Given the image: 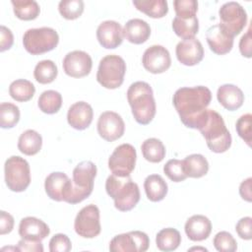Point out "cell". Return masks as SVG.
<instances>
[{"label":"cell","instance_id":"1","mask_svg":"<svg viewBox=\"0 0 252 252\" xmlns=\"http://www.w3.org/2000/svg\"><path fill=\"white\" fill-rule=\"evenodd\" d=\"M212 93L205 86L183 87L178 89L172 97L175 110L181 122L188 128L200 129L204 124Z\"/></svg>","mask_w":252,"mask_h":252},{"label":"cell","instance_id":"2","mask_svg":"<svg viewBox=\"0 0 252 252\" xmlns=\"http://www.w3.org/2000/svg\"><path fill=\"white\" fill-rule=\"evenodd\" d=\"M96 166L91 160L81 161L73 169V179H69L63 191V201L78 204L87 199L93 192Z\"/></svg>","mask_w":252,"mask_h":252},{"label":"cell","instance_id":"3","mask_svg":"<svg viewBox=\"0 0 252 252\" xmlns=\"http://www.w3.org/2000/svg\"><path fill=\"white\" fill-rule=\"evenodd\" d=\"M127 99L132 109V114L139 124H149L156 115V101L152 87L143 81L130 85L127 91Z\"/></svg>","mask_w":252,"mask_h":252},{"label":"cell","instance_id":"4","mask_svg":"<svg viewBox=\"0 0 252 252\" xmlns=\"http://www.w3.org/2000/svg\"><path fill=\"white\" fill-rule=\"evenodd\" d=\"M105 190L114 201V206L121 212L131 211L140 201V190L130 175L117 176L111 174L105 182Z\"/></svg>","mask_w":252,"mask_h":252},{"label":"cell","instance_id":"5","mask_svg":"<svg viewBox=\"0 0 252 252\" xmlns=\"http://www.w3.org/2000/svg\"><path fill=\"white\" fill-rule=\"evenodd\" d=\"M199 131L205 138L208 148L214 153H224L231 146V135L221 115L214 109H208L206 120Z\"/></svg>","mask_w":252,"mask_h":252},{"label":"cell","instance_id":"6","mask_svg":"<svg viewBox=\"0 0 252 252\" xmlns=\"http://www.w3.org/2000/svg\"><path fill=\"white\" fill-rule=\"evenodd\" d=\"M126 73V63L124 59L115 54L104 56L98 64L96 80L105 89H117L123 81Z\"/></svg>","mask_w":252,"mask_h":252},{"label":"cell","instance_id":"7","mask_svg":"<svg viewBox=\"0 0 252 252\" xmlns=\"http://www.w3.org/2000/svg\"><path fill=\"white\" fill-rule=\"evenodd\" d=\"M59 42L57 32L48 27L29 29L23 36L25 49L32 54L38 55L53 50Z\"/></svg>","mask_w":252,"mask_h":252},{"label":"cell","instance_id":"8","mask_svg":"<svg viewBox=\"0 0 252 252\" xmlns=\"http://www.w3.org/2000/svg\"><path fill=\"white\" fill-rule=\"evenodd\" d=\"M5 182L8 188L13 192L25 191L31 183V169L29 162L19 157L12 156L8 158L4 164Z\"/></svg>","mask_w":252,"mask_h":252},{"label":"cell","instance_id":"9","mask_svg":"<svg viewBox=\"0 0 252 252\" xmlns=\"http://www.w3.org/2000/svg\"><path fill=\"white\" fill-rule=\"evenodd\" d=\"M220 25L233 37L239 34L247 23V13L237 2L229 1L222 4L219 10Z\"/></svg>","mask_w":252,"mask_h":252},{"label":"cell","instance_id":"10","mask_svg":"<svg viewBox=\"0 0 252 252\" xmlns=\"http://www.w3.org/2000/svg\"><path fill=\"white\" fill-rule=\"evenodd\" d=\"M137 153L131 144H122L115 148L108 158V168L117 176H129L135 168Z\"/></svg>","mask_w":252,"mask_h":252},{"label":"cell","instance_id":"11","mask_svg":"<svg viewBox=\"0 0 252 252\" xmlns=\"http://www.w3.org/2000/svg\"><path fill=\"white\" fill-rule=\"evenodd\" d=\"M74 228L76 233L84 238L97 236L101 230L98 208L94 204L82 208L76 216Z\"/></svg>","mask_w":252,"mask_h":252},{"label":"cell","instance_id":"12","mask_svg":"<svg viewBox=\"0 0 252 252\" xmlns=\"http://www.w3.org/2000/svg\"><path fill=\"white\" fill-rule=\"evenodd\" d=\"M149 245V236L143 231L134 230L114 236L109 243V250L111 252H145Z\"/></svg>","mask_w":252,"mask_h":252},{"label":"cell","instance_id":"13","mask_svg":"<svg viewBox=\"0 0 252 252\" xmlns=\"http://www.w3.org/2000/svg\"><path fill=\"white\" fill-rule=\"evenodd\" d=\"M124 131L125 123L118 113L114 111H104L99 115L97 120V132L103 140L113 142L121 138Z\"/></svg>","mask_w":252,"mask_h":252},{"label":"cell","instance_id":"14","mask_svg":"<svg viewBox=\"0 0 252 252\" xmlns=\"http://www.w3.org/2000/svg\"><path fill=\"white\" fill-rule=\"evenodd\" d=\"M144 68L153 74L165 72L171 64V58L168 50L162 45H152L148 47L142 58Z\"/></svg>","mask_w":252,"mask_h":252},{"label":"cell","instance_id":"15","mask_svg":"<svg viewBox=\"0 0 252 252\" xmlns=\"http://www.w3.org/2000/svg\"><path fill=\"white\" fill-rule=\"evenodd\" d=\"M93 67L92 57L85 51L74 50L63 59L64 72L73 78H82L90 74Z\"/></svg>","mask_w":252,"mask_h":252},{"label":"cell","instance_id":"16","mask_svg":"<svg viewBox=\"0 0 252 252\" xmlns=\"http://www.w3.org/2000/svg\"><path fill=\"white\" fill-rule=\"evenodd\" d=\"M178 61L186 66H194L200 63L204 57V48L196 37L179 41L175 48Z\"/></svg>","mask_w":252,"mask_h":252},{"label":"cell","instance_id":"17","mask_svg":"<svg viewBox=\"0 0 252 252\" xmlns=\"http://www.w3.org/2000/svg\"><path fill=\"white\" fill-rule=\"evenodd\" d=\"M123 29L115 21L107 20L100 23L96 29V38L99 44L106 49H114L123 41Z\"/></svg>","mask_w":252,"mask_h":252},{"label":"cell","instance_id":"18","mask_svg":"<svg viewBox=\"0 0 252 252\" xmlns=\"http://www.w3.org/2000/svg\"><path fill=\"white\" fill-rule=\"evenodd\" d=\"M233 38L220 24L211 26L206 32V39L210 49L218 55L226 54L232 49Z\"/></svg>","mask_w":252,"mask_h":252},{"label":"cell","instance_id":"19","mask_svg":"<svg viewBox=\"0 0 252 252\" xmlns=\"http://www.w3.org/2000/svg\"><path fill=\"white\" fill-rule=\"evenodd\" d=\"M94 117L92 106L86 101H77L72 104L67 112V121L76 130L88 128Z\"/></svg>","mask_w":252,"mask_h":252},{"label":"cell","instance_id":"20","mask_svg":"<svg viewBox=\"0 0 252 252\" xmlns=\"http://www.w3.org/2000/svg\"><path fill=\"white\" fill-rule=\"evenodd\" d=\"M50 229L41 220L34 217H26L19 224V234L22 238L31 240H42L48 236Z\"/></svg>","mask_w":252,"mask_h":252},{"label":"cell","instance_id":"21","mask_svg":"<svg viewBox=\"0 0 252 252\" xmlns=\"http://www.w3.org/2000/svg\"><path fill=\"white\" fill-rule=\"evenodd\" d=\"M184 229L190 240L203 241L211 234L212 223L207 217L203 215H194L187 220Z\"/></svg>","mask_w":252,"mask_h":252},{"label":"cell","instance_id":"22","mask_svg":"<svg viewBox=\"0 0 252 252\" xmlns=\"http://www.w3.org/2000/svg\"><path fill=\"white\" fill-rule=\"evenodd\" d=\"M217 98L225 109L230 111L238 109L244 102L243 92L232 84H224L219 87Z\"/></svg>","mask_w":252,"mask_h":252},{"label":"cell","instance_id":"23","mask_svg":"<svg viewBox=\"0 0 252 252\" xmlns=\"http://www.w3.org/2000/svg\"><path fill=\"white\" fill-rule=\"evenodd\" d=\"M123 35L131 43L142 44L151 35L150 25L142 19H131L124 25Z\"/></svg>","mask_w":252,"mask_h":252},{"label":"cell","instance_id":"24","mask_svg":"<svg viewBox=\"0 0 252 252\" xmlns=\"http://www.w3.org/2000/svg\"><path fill=\"white\" fill-rule=\"evenodd\" d=\"M69 177L61 171L51 172L44 181V189L47 196L57 202L63 201V191Z\"/></svg>","mask_w":252,"mask_h":252},{"label":"cell","instance_id":"25","mask_svg":"<svg viewBox=\"0 0 252 252\" xmlns=\"http://www.w3.org/2000/svg\"><path fill=\"white\" fill-rule=\"evenodd\" d=\"M144 188L148 199L152 202H159L167 194V184L158 174H151L144 181Z\"/></svg>","mask_w":252,"mask_h":252},{"label":"cell","instance_id":"26","mask_svg":"<svg viewBox=\"0 0 252 252\" xmlns=\"http://www.w3.org/2000/svg\"><path fill=\"white\" fill-rule=\"evenodd\" d=\"M184 171L187 177L200 178L208 173L209 162L207 158L200 154H193L187 156L183 159Z\"/></svg>","mask_w":252,"mask_h":252},{"label":"cell","instance_id":"27","mask_svg":"<svg viewBox=\"0 0 252 252\" xmlns=\"http://www.w3.org/2000/svg\"><path fill=\"white\" fill-rule=\"evenodd\" d=\"M42 146L41 136L34 130L29 129L21 134L18 141V149L27 156L36 155Z\"/></svg>","mask_w":252,"mask_h":252},{"label":"cell","instance_id":"28","mask_svg":"<svg viewBox=\"0 0 252 252\" xmlns=\"http://www.w3.org/2000/svg\"><path fill=\"white\" fill-rule=\"evenodd\" d=\"M181 243V235L179 231L173 227H166L159 230L156 236L157 247L160 251H173Z\"/></svg>","mask_w":252,"mask_h":252},{"label":"cell","instance_id":"29","mask_svg":"<svg viewBox=\"0 0 252 252\" xmlns=\"http://www.w3.org/2000/svg\"><path fill=\"white\" fill-rule=\"evenodd\" d=\"M133 5L151 18H162L168 12L166 0H134Z\"/></svg>","mask_w":252,"mask_h":252},{"label":"cell","instance_id":"30","mask_svg":"<svg viewBox=\"0 0 252 252\" xmlns=\"http://www.w3.org/2000/svg\"><path fill=\"white\" fill-rule=\"evenodd\" d=\"M143 157L150 162H160L165 157V147L162 142L157 138L145 140L141 146Z\"/></svg>","mask_w":252,"mask_h":252},{"label":"cell","instance_id":"31","mask_svg":"<svg viewBox=\"0 0 252 252\" xmlns=\"http://www.w3.org/2000/svg\"><path fill=\"white\" fill-rule=\"evenodd\" d=\"M172 29L175 34L182 39L192 38L199 31V21L197 17L191 19H181L175 17L172 20Z\"/></svg>","mask_w":252,"mask_h":252},{"label":"cell","instance_id":"32","mask_svg":"<svg viewBox=\"0 0 252 252\" xmlns=\"http://www.w3.org/2000/svg\"><path fill=\"white\" fill-rule=\"evenodd\" d=\"M14 14L24 21H31L37 18L40 12L39 5L34 0H12Z\"/></svg>","mask_w":252,"mask_h":252},{"label":"cell","instance_id":"33","mask_svg":"<svg viewBox=\"0 0 252 252\" xmlns=\"http://www.w3.org/2000/svg\"><path fill=\"white\" fill-rule=\"evenodd\" d=\"M35 93V88L32 82L25 79H18L13 81L9 87V94L11 97L17 101H28Z\"/></svg>","mask_w":252,"mask_h":252},{"label":"cell","instance_id":"34","mask_svg":"<svg viewBox=\"0 0 252 252\" xmlns=\"http://www.w3.org/2000/svg\"><path fill=\"white\" fill-rule=\"evenodd\" d=\"M37 104L42 112L47 114H54L58 112L62 105V96L60 93L56 91L47 90L39 95Z\"/></svg>","mask_w":252,"mask_h":252},{"label":"cell","instance_id":"35","mask_svg":"<svg viewBox=\"0 0 252 252\" xmlns=\"http://www.w3.org/2000/svg\"><path fill=\"white\" fill-rule=\"evenodd\" d=\"M58 74L57 66L52 60L39 61L33 71V77L39 84H49L53 82Z\"/></svg>","mask_w":252,"mask_h":252},{"label":"cell","instance_id":"36","mask_svg":"<svg viewBox=\"0 0 252 252\" xmlns=\"http://www.w3.org/2000/svg\"><path fill=\"white\" fill-rule=\"evenodd\" d=\"M20 120L19 107L11 102L0 104V126L3 129L13 128Z\"/></svg>","mask_w":252,"mask_h":252},{"label":"cell","instance_id":"37","mask_svg":"<svg viewBox=\"0 0 252 252\" xmlns=\"http://www.w3.org/2000/svg\"><path fill=\"white\" fill-rule=\"evenodd\" d=\"M58 10L63 18L75 20L82 15L84 2L82 0H61L58 4Z\"/></svg>","mask_w":252,"mask_h":252},{"label":"cell","instance_id":"38","mask_svg":"<svg viewBox=\"0 0 252 252\" xmlns=\"http://www.w3.org/2000/svg\"><path fill=\"white\" fill-rule=\"evenodd\" d=\"M163 172L173 182H181L187 178L184 171L183 160L180 159H169L163 166Z\"/></svg>","mask_w":252,"mask_h":252},{"label":"cell","instance_id":"39","mask_svg":"<svg viewBox=\"0 0 252 252\" xmlns=\"http://www.w3.org/2000/svg\"><path fill=\"white\" fill-rule=\"evenodd\" d=\"M215 248L220 252H234L237 249V242L231 233L227 231L218 232L213 240Z\"/></svg>","mask_w":252,"mask_h":252},{"label":"cell","instance_id":"40","mask_svg":"<svg viewBox=\"0 0 252 252\" xmlns=\"http://www.w3.org/2000/svg\"><path fill=\"white\" fill-rule=\"evenodd\" d=\"M173 6L176 17L181 19H191L196 17L198 11V2L196 0H174Z\"/></svg>","mask_w":252,"mask_h":252},{"label":"cell","instance_id":"41","mask_svg":"<svg viewBox=\"0 0 252 252\" xmlns=\"http://www.w3.org/2000/svg\"><path fill=\"white\" fill-rule=\"evenodd\" d=\"M251 120L252 115L246 113L241 115L235 124L237 134L248 146L251 145Z\"/></svg>","mask_w":252,"mask_h":252},{"label":"cell","instance_id":"42","mask_svg":"<svg viewBox=\"0 0 252 252\" xmlns=\"http://www.w3.org/2000/svg\"><path fill=\"white\" fill-rule=\"evenodd\" d=\"M72 248V243L69 237L63 233L53 235L49 241L50 252H69Z\"/></svg>","mask_w":252,"mask_h":252},{"label":"cell","instance_id":"43","mask_svg":"<svg viewBox=\"0 0 252 252\" xmlns=\"http://www.w3.org/2000/svg\"><path fill=\"white\" fill-rule=\"evenodd\" d=\"M252 219L250 217H244L240 219L236 225L235 230L238 234V236L245 240H250L252 238Z\"/></svg>","mask_w":252,"mask_h":252},{"label":"cell","instance_id":"44","mask_svg":"<svg viewBox=\"0 0 252 252\" xmlns=\"http://www.w3.org/2000/svg\"><path fill=\"white\" fill-rule=\"evenodd\" d=\"M17 248L19 251L24 252H42L43 251V245L41 243V240H31V239H25L22 238L17 245Z\"/></svg>","mask_w":252,"mask_h":252},{"label":"cell","instance_id":"45","mask_svg":"<svg viewBox=\"0 0 252 252\" xmlns=\"http://www.w3.org/2000/svg\"><path fill=\"white\" fill-rule=\"evenodd\" d=\"M14 42V36L10 29L5 26L0 27V51L3 52L10 49Z\"/></svg>","mask_w":252,"mask_h":252},{"label":"cell","instance_id":"46","mask_svg":"<svg viewBox=\"0 0 252 252\" xmlns=\"http://www.w3.org/2000/svg\"><path fill=\"white\" fill-rule=\"evenodd\" d=\"M252 43H251V27L248 28V31L246 32V33H244L240 40H239V50L240 53L247 58H250L252 55V50L251 47Z\"/></svg>","mask_w":252,"mask_h":252},{"label":"cell","instance_id":"47","mask_svg":"<svg viewBox=\"0 0 252 252\" xmlns=\"http://www.w3.org/2000/svg\"><path fill=\"white\" fill-rule=\"evenodd\" d=\"M14 228V218L5 211L0 212V234L10 233Z\"/></svg>","mask_w":252,"mask_h":252},{"label":"cell","instance_id":"48","mask_svg":"<svg viewBox=\"0 0 252 252\" xmlns=\"http://www.w3.org/2000/svg\"><path fill=\"white\" fill-rule=\"evenodd\" d=\"M251 183H252V178L248 177L247 179L243 180L239 186V194L241 198L247 202H251L252 200Z\"/></svg>","mask_w":252,"mask_h":252},{"label":"cell","instance_id":"49","mask_svg":"<svg viewBox=\"0 0 252 252\" xmlns=\"http://www.w3.org/2000/svg\"><path fill=\"white\" fill-rule=\"evenodd\" d=\"M194 250H197V251H208L206 248H204V247H192V248H190V249H188V251H194Z\"/></svg>","mask_w":252,"mask_h":252}]
</instances>
